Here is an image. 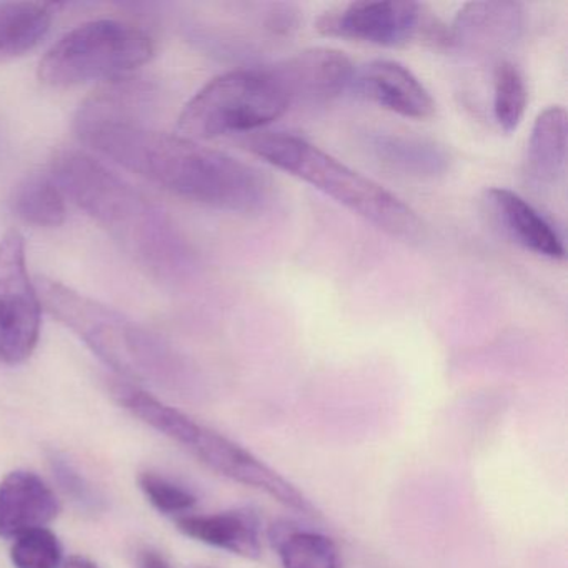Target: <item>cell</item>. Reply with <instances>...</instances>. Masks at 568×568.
I'll return each mask as SVG.
<instances>
[{
	"label": "cell",
	"instance_id": "cell-1",
	"mask_svg": "<svg viewBox=\"0 0 568 568\" xmlns=\"http://www.w3.org/2000/svg\"><path fill=\"white\" fill-rule=\"evenodd\" d=\"M79 138L122 168L165 191L219 211L254 214L272 201L274 184L254 165L165 134L138 118H75Z\"/></svg>",
	"mask_w": 568,
	"mask_h": 568
},
{
	"label": "cell",
	"instance_id": "cell-2",
	"mask_svg": "<svg viewBox=\"0 0 568 568\" xmlns=\"http://www.w3.org/2000/svg\"><path fill=\"white\" fill-rule=\"evenodd\" d=\"M52 179L142 267L158 275L181 271L184 244L168 215L104 164L85 152L65 149L52 161Z\"/></svg>",
	"mask_w": 568,
	"mask_h": 568
},
{
	"label": "cell",
	"instance_id": "cell-3",
	"mask_svg": "<svg viewBox=\"0 0 568 568\" xmlns=\"http://www.w3.org/2000/svg\"><path fill=\"white\" fill-rule=\"evenodd\" d=\"M247 148L262 161L324 192L381 231L407 241L420 234L417 212L402 199L305 139L292 134L255 135L248 139Z\"/></svg>",
	"mask_w": 568,
	"mask_h": 568
},
{
	"label": "cell",
	"instance_id": "cell-4",
	"mask_svg": "<svg viewBox=\"0 0 568 568\" xmlns=\"http://www.w3.org/2000/svg\"><path fill=\"white\" fill-rule=\"evenodd\" d=\"M294 101L275 68L219 75L189 101L179 131L192 141L255 132L291 111Z\"/></svg>",
	"mask_w": 568,
	"mask_h": 568
},
{
	"label": "cell",
	"instance_id": "cell-5",
	"mask_svg": "<svg viewBox=\"0 0 568 568\" xmlns=\"http://www.w3.org/2000/svg\"><path fill=\"white\" fill-rule=\"evenodd\" d=\"M38 292L41 304L115 371L149 377L168 364V351L155 335L114 308L51 278H41Z\"/></svg>",
	"mask_w": 568,
	"mask_h": 568
},
{
	"label": "cell",
	"instance_id": "cell-6",
	"mask_svg": "<svg viewBox=\"0 0 568 568\" xmlns=\"http://www.w3.org/2000/svg\"><path fill=\"white\" fill-rule=\"evenodd\" d=\"M154 45L138 28L118 21H94L65 34L42 59L39 78L52 88L91 81H118L148 64Z\"/></svg>",
	"mask_w": 568,
	"mask_h": 568
},
{
	"label": "cell",
	"instance_id": "cell-7",
	"mask_svg": "<svg viewBox=\"0 0 568 568\" xmlns=\"http://www.w3.org/2000/svg\"><path fill=\"white\" fill-rule=\"evenodd\" d=\"M325 38L367 42L382 48H400L415 41L447 45L442 28L424 6L400 0H361L325 12L317 22Z\"/></svg>",
	"mask_w": 568,
	"mask_h": 568
},
{
	"label": "cell",
	"instance_id": "cell-8",
	"mask_svg": "<svg viewBox=\"0 0 568 568\" xmlns=\"http://www.w3.org/2000/svg\"><path fill=\"white\" fill-rule=\"evenodd\" d=\"M41 297L26 261V242L11 231L0 241V362L28 361L41 335Z\"/></svg>",
	"mask_w": 568,
	"mask_h": 568
},
{
	"label": "cell",
	"instance_id": "cell-9",
	"mask_svg": "<svg viewBox=\"0 0 568 568\" xmlns=\"http://www.w3.org/2000/svg\"><path fill=\"white\" fill-rule=\"evenodd\" d=\"M185 450L191 452L202 464L229 480L255 488L292 510L302 514L314 511L308 498L292 481L282 477L277 470L268 467L247 448L204 425H199L194 438Z\"/></svg>",
	"mask_w": 568,
	"mask_h": 568
},
{
	"label": "cell",
	"instance_id": "cell-10",
	"mask_svg": "<svg viewBox=\"0 0 568 568\" xmlns=\"http://www.w3.org/2000/svg\"><path fill=\"white\" fill-rule=\"evenodd\" d=\"M525 11L518 2H470L447 28V45L468 54H497L524 34Z\"/></svg>",
	"mask_w": 568,
	"mask_h": 568
},
{
	"label": "cell",
	"instance_id": "cell-11",
	"mask_svg": "<svg viewBox=\"0 0 568 568\" xmlns=\"http://www.w3.org/2000/svg\"><path fill=\"white\" fill-rule=\"evenodd\" d=\"M294 105L325 104L352 88L355 68L344 52L317 48L274 65Z\"/></svg>",
	"mask_w": 568,
	"mask_h": 568
},
{
	"label": "cell",
	"instance_id": "cell-12",
	"mask_svg": "<svg viewBox=\"0 0 568 568\" xmlns=\"http://www.w3.org/2000/svg\"><path fill=\"white\" fill-rule=\"evenodd\" d=\"M357 95L402 115L425 121L435 114V101L410 69L395 61L368 62L355 69L352 88Z\"/></svg>",
	"mask_w": 568,
	"mask_h": 568
},
{
	"label": "cell",
	"instance_id": "cell-13",
	"mask_svg": "<svg viewBox=\"0 0 568 568\" xmlns=\"http://www.w3.org/2000/svg\"><path fill=\"white\" fill-rule=\"evenodd\" d=\"M61 511L54 490L32 471L16 470L0 481V538L45 528Z\"/></svg>",
	"mask_w": 568,
	"mask_h": 568
},
{
	"label": "cell",
	"instance_id": "cell-14",
	"mask_svg": "<svg viewBox=\"0 0 568 568\" xmlns=\"http://www.w3.org/2000/svg\"><path fill=\"white\" fill-rule=\"evenodd\" d=\"M487 205L498 227L520 247L551 261L565 257L561 239L550 222L524 197L508 189H490Z\"/></svg>",
	"mask_w": 568,
	"mask_h": 568
},
{
	"label": "cell",
	"instance_id": "cell-15",
	"mask_svg": "<svg viewBox=\"0 0 568 568\" xmlns=\"http://www.w3.org/2000/svg\"><path fill=\"white\" fill-rule=\"evenodd\" d=\"M179 531L201 544L231 551L248 560L262 557V527L257 511L235 508L214 515L178 518Z\"/></svg>",
	"mask_w": 568,
	"mask_h": 568
},
{
	"label": "cell",
	"instance_id": "cell-16",
	"mask_svg": "<svg viewBox=\"0 0 568 568\" xmlns=\"http://www.w3.org/2000/svg\"><path fill=\"white\" fill-rule=\"evenodd\" d=\"M365 145L378 162L410 178L434 179L450 168L448 152L428 139L377 132L368 135Z\"/></svg>",
	"mask_w": 568,
	"mask_h": 568
},
{
	"label": "cell",
	"instance_id": "cell-17",
	"mask_svg": "<svg viewBox=\"0 0 568 568\" xmlns=\"http://www.w3.org/2000/svg\"><path fill=\"white\" fill-rule=\"evenodd\" d=\"M567 134L565 109L548 108L535 119L525 159V175L535 187H550L564 175Z\"/></svg>",
	"mask_w": 568,
	"mask_h": 568
},
{
	"label": "cell",
	"instance_id": "cell-18",
	"mask_svg": "<svg viewBox=\"0 0 568 568\" xmlns=\"http://www.w3.org/2000/svg\"><path fill=\"white\" fill-rule=\"evenodd\" d=\"M52 11L34 2H0V62L28 54L49 34Z\"/></svg>",
	"mask_w": 568,
	"mask_h": 568
},
{
	"label": "cell",
	"instance_id": "cell-19",
	"mask_svg": "<svg viewBox=\"0 0 568 568\" xmlns=\"http://www.w3.org/2000/svg\"><path fill=\"white\" fill-rule=\"evenodd\" d=\"M271 541L284 568H342L341 551L327 535L285 525L272 528Z\"/></svg>",
	"mask_w": 568,
	"mask_h": 568
},
{
	"label": "cell",
	"instance_id": "cell-20",
	"mask_svg": "<svg viewBox=\"0 0 568 568\" xmlns=\"http://www.w3.org/2000/svg\"><path fill=\"white\" fill-rule=\"evenodd\" d=\"M65 195L62 194L54 179L48 175L26 178L12 194V211L38 227H59L64 224Z\"/></svg>",
	"mask_w": 568,
	"mask_h": 568
},
{
	"label": "cell",
	"instance_id": "cell-21",
	"mask_svg": "<svg viewBox=\"0 0 568 568\" xmlns=\"http://www.w3.org/2000/svg\"><path fill=\"white\" fill-rule=\"evenodd\" d=\"M528 104L527 84L517 65L498 62L494 71V119L501 131H517Z\"/></svg>",
	"mask_w": 568,
	"mask_h": 568
},
{
	"label": "cell",
	"instance_id": "cell-22",
	"mask_svg": "<svg viewBox=\"0 0 568 568\" xmlns=\"http://www.w3.org/2000/svg\"><path fill=\"white\" fill-rule=\"evenodd\" d=\"M11 560L16 568H62V545L45 528H36L16 538Z\"/></svg>",
	"mask_w": 568,
	"mask_h": 568
},
{
	"label": "cell",
	"instance_id": "cell-23",
	"mask_svg": "<svg viewBox=\"0 0 568 568\" xmlns=\"http://www.w3.org/2000/svg\"><path fill=\"white\" fill-rule=\"evenodd\" d=\"M139 487L144 491L145 498L158 508L161 514L179 515L192 510L197 504V497L187 488L168 480L154 471H144L139 477Z\"/></svg>",
	"mask_w": 568,
	"mask_h": 568
},
{
	"label": "cell",
	"instance_id": "cell-24",
	"mask_svg": "<svg viewBox=\"0 0 568 568\" xmlns=\"http://www.w3.org/2000/svg\"><path fill=\"white\" fill-rule=\"evenodd\" d=\"M52 470H54L55 478H58L62 490H64L68 497L72 498V501L84 508L99 507L101 498H99L98 491L64 458L52 457Z\"/></svg>",
	"mask_w": 568,
	"mask_h": 568
},
{
	"label": "cell",
	"instance_id": "cell-25",
	"mask_svg": "<svg viewBox=\"0 0 568 568\" xmlns=\"http://www.w3.org/2000/svg\"><path fill=\"white\" fill-rule=\"evenodd\" d=\"M138 568H172L171 564L154 550H145L139 555Z\"/></svg>",
	"mask_w": 568,
	"mask_h": 568
},
{
	"label": "cell",
	"instance_id": "cell-26",
	"mask_svg": "<svg viewBox=\"0 0 568 568\" xmlns=\"http://www.w3.org/2000/svg\"><path fill=\"white\" fill-rule=\"evenodd\" d=\"M62 568H99L94 561L89 560V558L79 557V555H74V557L69 558V560L64 561Z\"/></svg>",
	"mask_w": 568,
	"mask_h": 568
}]
</instances>
